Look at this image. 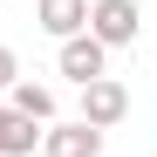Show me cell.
I'll use <instances>...</instances> for the list:
<instances>
[{
	"mask_svg": "<svg viewBox=\"0 0 157 157\" xmlns=\"http://www.w3.org/2000/svg\"><path fill=\"white\" fill-rule=\"evenodd\" d=\"M89 34L102 48H130L144 34V7L137 0H89Z\"/></svg>",
	"mask_w": 157,
	"mask_h": 157,
	"instance_id": "6da1fadb",
	"label": "cell"
},
{
	"mask_svg": "<svg viewBox=\"0 0 157 157\" xmlns=\"http://www.w3.org/2000/svg\"><path fill=\"white\" fill-rule=\"evenodd\" d=\"M123 116H130V89L116 82V75L82 82V109H75V123H89V130H116Z\"/></svg>",
	"mask_w": 157,
	"mask_h": 157,
	"instance_id": "7a4b0ae2",
	"label": "cell"
},
{
	"mask_svg": "<svg viewBox=\"0 0 157 157\" xmlns=\"http://www.w3.org/2000/svg\"><path fill=\"white\" fill-rule=\"evenodd\" d=\"M41 157H102V130H89V123H48L41 130Z\"/></svg>",
	"mask_w": 157,
	"mask_h": 157,
	"instance_id": "277c9868",
	"label": "cell"
},
{
	"mask_svg": "<svg viewBox=\"0 0 157 157\" xmlns=\"http://www.w3.org/2000/svg\"><path fill=\"white\" fill-rule=\"evenodd\" d=\"M34 28H41L48 41L82 34V28H89V0H34Z\"/></svg>",
	"mask_w": 157,
	"mask_h": 157,
	"instance_id": "5b68a950",
	"label": "cell"
},
{
	"mask_svg": "<svg viewBox=\"0 0 157 157\" xmlns=\"http://www.w3.org/2000/svg\"><path fill=\"white\" fill-rule=\"evenodd\" d=\"M55 68L68 75V82L75 89H82V82H96V75H109V48H102L89 28L82 34H68V41H55Z\"/></svg>",
	"mask_w": 157,
	"mask_h": 157,
	"instance_id": "3957f363",
	"label": "cell"
},
{
	"mask_svg": "<svg viewBox=\"0 0 157 157\" xmlns=\"http://www.w3.org/2000/svg\"><path fill=\"white\" fill-rule=\"evenodd\" d=\"M7 109L28 116V123H55V89L48 82H14L7 89Z\"/></svg>",
	"mask_w": 157,
	"mask_h": 157,
	"instance_id": "8992f818",
	"label": "cell"
},
{
	"mask_svg": "<svg viewBox=\"0 0 157 157\" xmlns=\"http://www.w3.org/2000/svg\"><path fill=\"white\" fill-rule=\"evenodd\" d=\"M14 82H21V62H14V48H7V41H0V96H7Z\"/></svg>",
	"mask_w": 157,
	"mask_h": 157,
	"instance_id": "ba28073f",
	"label": "cell"
},
{
	"mask_svg": "<svg viewBox=\"0 0 157 157\" xmlns=\"http://www.w3.org/2000/svg\"><path fill=\"white\" fill-rule=\"evenodd\" d=\"M34 144H41V130L0 102V157H34Z\"/></svg>",
	"mask_w": 157,
	"mask_h": 157,
	"instance_id": "52a82bcc",
	"label": "cell"
}]
</instances>
